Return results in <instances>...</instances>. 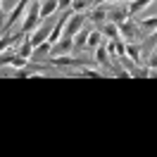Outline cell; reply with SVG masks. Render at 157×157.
<instances>
[{"label": "cell", "mask_w": 157, "mask_h": 157, "mask_svg": "<svg viewBox=\"0 0 157 157\" xmlns=\"http://www.w3.org/2000/svg\"><path fill=\"white\" fill-rule=\"evenodd\" d=\"M98 29L102 31L109 40H112V38H121V33H119V24H114V21H105V24L98 26Z\"/></svg>", "instance_id": "obj_13"}, {"label": "cell", "mask_w": 157, "mask_h": 157, "mask_svg": "<svg viewBox=\"0 0 157 157\" xmlns=\"http://www.w3.org/2000/svg\"><path fill=\"white\" fill-rule=\"evenodd\" d=\"M21 36H26V33H21V31L19 33H2V36H0V52H5L7 48H12Z\"/></svg>", "instance_id": "obj_10"}, {"label": "cell", "mask_w": 157, "mask_h": 157, "mask_svg": "<svg viewBox=\"0 0 157 157\" xmlns=\"http://www.w3.org/2000/svg\"><path fill=\"white\" fill-rule=\"evenodd\" d=\"M69 76H90V78H100L102 74H100V71H93L90 67H81L78 71H71Z\"/></svg>", "instance_id": "obj_20"}, {"label": "cell", "mask_w": 157, "mask_h": 157, "mask_svg": "<svg viewBox=\"0 0 157 157\" xmlns=\"http://www.w3.org/2000/svg\"><path fill=\"white\" fill-rule=\"evenodd\" d=\"M109 71H112V76H117V78H128L131 76V71H126V69H121V67H112Z\"/></svg>", "instance_id": "obj_21"}, {"label": "cell", "mask_w": 157, "mask_h": 157, "mask_svg": "<svg viewBox=\"0 0 157 157\" xmlns=\"http://www.w3.org/2000/svg\"><path fill=\"white\" fill-rule=\"evenodd\" d=\"M48 67H57V69L74 67V69H81V67H86V64H83V59H78L74 52H69V55H57V57H52V62H50Z\"/></svg>", "instance_id": "obj_2"}, {"label": "cell", "mask_w": 157, "mask_h": 157, "mask_svg": "<svg viewBox=\"0 0 157 157\" xmlns=\"http://www.w3.org/2000/svg\"><path fill=\"white\" fill-rule=\"evenodd\" d=\"M52 26H55V24L45 21V24H38V29L33 31V33H29V38H31V43H33V48L48 40V36H50V31H52Z\"/></svg>", "instance_id": "obj_6"}, {"label": "cell", "mask_w": 157, "mask_h": 157, "mask_svg": "<svg viewBox=\"0 0 157 157\" xmlns=\"http://www.w3.org/2000/svg\"><path fill=\"white\" fill-rule=\"evenodd\" d=\"M131 14H128V10H119V7H112V10H107V21H114V24H121V21H126Z\"/></svg>", "instance_id": "obj_12"}, {"label": "cell", "mask_w": 157, "mask_h": 157, "mask_svg": "<svg viewBox=\"0 0 157 157\" xmlns=\"http://www.w3.org/2000/svg\"><path fill=\"white\" fill-rule=\"evenodd\" d=\"M43 21L40 17V0H31V5L24 12V21H21V33H33Z\"/></svg>", "instance_id": "obj_1"}, {"label": "cell", "mask_w": 157, "mask_h": 157, "mask_svg": "<svg viewBox=\"0 0 157 157\" xmlns=\"http://www.w3.org/2000/svg\"><path fill=\"white\" fill-rule=\"evenodd\" d=\"M86 17H88L95 26H102V24L107 21V10H105V7H90V10L86 12Z\"/></svg>", "instance_id": "obj_8"}, {"label": "cell", "mask_w": 157, "mask_h": 157, "mask_svg": "<svg viewBox=\"0 0 157 157\" xmlns=\"http://www.w3.org/2000/svg\"><path fill=\"white\" fill-rule=\"evenodd\" d=\"M138 26H140L143 31H150V33H152V31L157 29V14H155V17H145V19H140V21H138Z\"/></svg>", "instance_id": "obj_19"}, {"label": "cell", "mask_w": 157, "mask_h": 157, "mask_svg": "<svg viewBox=\"0 0 157 157\" xmlns=\"http://www.w3.org/2000/svg\"><path fill=\"white\" fill-rule=\"evenodd\" d=\"M119 33H121V38L133 40V43H136V40L140 38V26H138L136 21H131V17H128L126 21H121V24H119Z\"/></svg>", "instance_id": "obj_4"}, {"label": "cell", "mask_w": 157, "mask_h": 157, "mask_svg": "<svg viewBox=\"0 0 157 157\" xmlns=\"http://www.w3.org/2000/svg\"><path fill=\"white\" fill-rule=\"evenodd\" d=\"M126 55H128V59H131L136 67L140 64V45H138V43L128 40V43H126Z\"/></svg>", "instance_id": "obj_14"}, {"label": "cell", "mask_w": 157, "mask_h": 157, "mask_svg": "<svg viewBox=\"0 0 157 157\" xmlns=\"http://www.w3.org/2000/svg\"><path fill=\"white\" fill-rule=\"evenodd\" d=\"M100 43H102V31H100V29H90V33H88V45H86V48L95 50Z\"/></svg>", "instance_id": "obj_17"}, {"label": "cell", "mask_w": 157, "mask_h": 157, "mask_svg": "<svg viewBox=\"0 0 157 157\" xmlns=\"http://www.w3.org/2000/svg\"><path fill=\"white\" fill-rule=\"evenodd\" d=\"M147 67H150V69H157V48L150 52V57H147Z\"/></svg>", "instance_id": "obj_22"}, {"label": "cell", "mask_w": 157, "mask_h": 157, "mask_svg": "<svg viewBox=\"0 0 157 157\" xmlns=\"http://www.w3.org/2000/svg\"><path fill=\"white\" fill-rule=\"evenodd\" d=\"M57 5H59V10H69L71 7V0H57Z\"/></svg>", "instance_id": "obj_23"}, {"label": "cell", "mask_w": 157, "mask_h": 157, "mask_svg": "<svg viewBox=\"0 0 157 157\" xmlns=\"http://www.w3.org/2000/svg\"><path fill=\"white\" fill-rule=\"evenodd\" d=\"M57 10H59L57 0H40V17L43 19H50Z\"/></svg>", "instance_id": "obj_9"}, {"label": "cell", "mask_w": 157, "mask_h": 157, "mask_svg": "<svg viewBox=\"0 0 157 157\" xmlns=\"http://www.w3.org/2000/svg\"><path fill=\"white\" fill-rule=\"evenodd\" d=\"M88 19L86 17V12H74L71 17H69V21H67V26H64V36H69V38H74L78 31L83 29V21Z\"/></svg>", "instance_id": "obj_3"}, {"label": "cell", "mask_w": 157, "mask_h": 157, "mask_svg": "<svg viewBox=\"0 0 157 157\" xmlns=\"http://www.w3.org/2000/svg\"><path fill=\"white\" fill-rule=\"evenodd\" d=\"M69 52H74V38L62 36L57 43H52V48H50V57H57V55H69Z\"/></svg>", "instance_id": "obj_5"}, {"label": "cell", "mask_w": 157, "mask_h": 157, "mask_svg": "<svg viewBox=\"0 0 157 157\" xmlns=\"http://www.w3.org/2000/svg\"><path fill=\"white\" fill-rule=\"evenodd\" d=\"M155 0H131V5H128V14L133 17V14H138V12H143L147 7V5H152Z\"/></svg>", "instance_id": "obj_16"}, {"label": "cell", "mask_w": 157, "mask_h": 157, "mask_svg": "<svg viewBox=\"0 0 157 157\" xmlns=\"http://www.w3.org/2000/svg\"><path fill=\"white\" fill-rule=\"evenodd\" d=\"M17 52H19L21 57H33V43H31V38H29V33H26V36H24V40H21V45L19 48H17Z\"/></svg>", "instance_id": "obj_15"}, {"label": "cell", "mask_w": 157, "mask_h": 157, "mask_svg": "<svg viewBox=\"0 0 157 157\" xmlns=\"http://www.w3.org/2000/svg\"><path fill=\"white\" fill-rule=\"evenodd\" d=\"M93 57H95V62H98L100 67H105V69H112V64H109V50L105 43H100L98 48L93 50Z\"/></svg>", "instance_id": "obj_7"}, {"label": "cell", "mask_w": 157, "mask_h": 157, "mask_svg": "<svg viewBox=\"0 0 157 157\" xmlns=\"http://www.w3.org/2000/svg\"><path fill=\"white\" fill-rule=\"evenodd\" d=\"M88 33H90V29H86V26H83V29L74 36V52H78V50H83L86 45H88Z\"/></svg>", "instance_id": "obj_11"}, {"label": "cell", "mask_w": 157, "mask_h": 157, "mask_svg": "<svg viewBox=\"0 0 157 157\" xmlns=\"http://www.w3.org/2000/svg\"><path fill=\"white\" fill-rule=\"evenodd\" d=\"M95 5V0H71V10L74 12H88Z\"/></svg>", "instance_id": "obj_18"}]
</instances>
